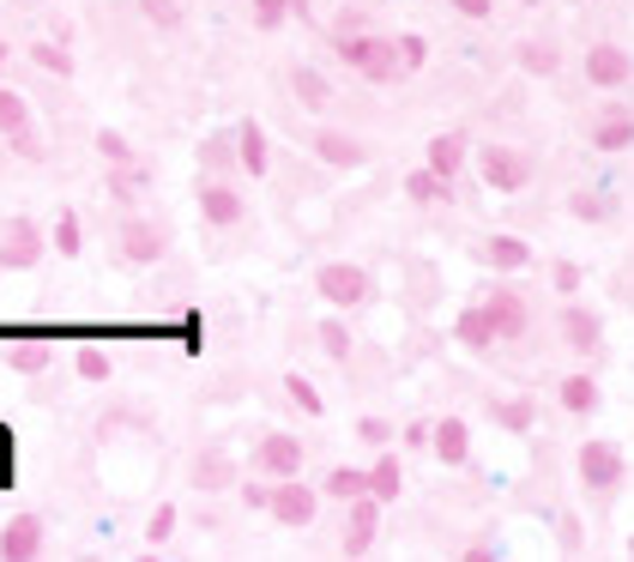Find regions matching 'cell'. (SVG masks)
<instances>
[{
    "label": "cell",
    "mask_w": 634,
    "mask_h": 562,
    "mask_svg": "<svg viewBox=\"0 0 634 562\" xmlns=\"http://www.w3.org/2000/svg\"><path fill=\"white\" fill-rule=\"evenodd\" d=\"M315 297L327 303V309L357 315V309L374 303V273L362 261H320L315 266Z\"/></svg>",
    "instance_id": "obj_5"
},
{
    "label": "cell",
    "mask_w": 634,
    "mask_h": 562,
    "mask_svg": "<svg viewBox=\"0 0 634 562\" xmlns=\"http://www.w3.org/2000/svg\"><path fill=\"white\" fill-rule=\"evenodd\" d=\"M369 490L381 496V502H399V490H405V466H399V454H393V448H374Z\"/></svg>",
    "instance_id": "obj_33"
},
{
    "label": "cell",
    "mask_w": 634,
    "mask_h": 562,
    "mask_svg": "<svg viewBox=\"0 0 634 562\" xmlns=\"http://www.w3.org/2000/svg\"><path fill=\"white\" fill-rule=\"evenodd\" d=\"M580 73H587V85H599V92H616V85L634 79V55L616 43H592L587 55H580Z\"/></svg>",
    "instance_id": "obj_15"
},
{
    "label": "cell",
    "mask_w": 634,
    "mask_h": 562,
    "mask_svg": "<svg viewBox=\"0 0 634 562\" xmlns=\"http://www.w3.org/2000/svg\"><path fill=\"white\" fill-rule=\"evenodd\" d=\"M562 551H580V527H574V515H562Z\"/></svg>",
    "instance_id": "obj_51"
},
{
    "label": "cell",
    "mask_w": 634,
    "mask_h": 562,
    "mask_svg": "<svg viewBox=\"0 0 634 562\" xmlns=\"http://www.w3.org/2000/svg\"><path fill=\"white\" fill-rule=\"evenodd\" d=\"M176 230L158 219V212L146 206H115L109 219V261L115 266H134V273H146V266H158L163 254H170Z\"/></svg>",
    "instance_id": "obj_1"
},
{
    "label": "cell",
    "mask_w": 634,
    "mask_h": 562,
    "mask_svg": "<svg viewBox=\"0 0 634 562\" xmlns=\"http://www.w3.org/2000/svg\"><path fill=\"white\" fill-rule=\"evenodd\" d=\"M580 484H587V496H616V484H623V448L616 442H604V436H592L587 448H580Z\"/></svg>",
    "instance_id": "obj_13"
},
{
    "label": "cell",
    "mask_w": 634,
    "mask_h": 562,
    "mask_svg": "<svg viewBox=\"0 0 634 562\" xmlns=\"http://www.w3.org/2000/svg\"><path fill=\"white\" fill-rule=\"evenodd\" d=\"M332 31H374V24H369V12H362V7H345L339 19L327 24V36H332Z\"/></svg>",
    "instance_id": "obj_48"
},
{
    "label": "cell",
    "mask_w": 634,
    "mask_h": 562,
    "mask_svg": "<svg viewBox=\"0 0 634 562\" xmlns=\"http://www.w3.org/2000/svg\"><path fill=\"white\" fill-rule=\"evenodd\" d=\"M73 375H80L85 388H103V381L115 375L109 351H97V344H80V351H73Z\"/></svg>",
    "instance_id": "obj_43"
},
{
    "label": "cell",
    "mask_w": 634,
    "mask_h": 562,
    "mask_svg": "<svg viewBox=\"0 0 634 562\" xmlns=\"http://www.w3.org/2000/svg\"><path fill=\"white\" fill-rule=\"evenodd\" d=\"M31 121H36V115H31V97L12 92V85L0 79V139H12L19 127H31Z\"/></svg>",
    "instance_id": "obj_38"
},
{
    "label": "cell",
    "mask_w": 634,
    "mask_h": 562,
    "mask_svg": "<svg viewBox=\"0 0 634 562\" xmlns=\"http://www.w3.org/2000/svg\"><path fill=\"white\" fill-rule=\"evenodd\" d=\"M520 7H538V0H520Z\"/></svg>",
    "instance_id": "obj_53"
},
{
    "label": "cell",
    "mask_w": 634,
    "mask_h": 562,
    "mask_svg": "<svg viewBox=\"0 0 634 562\" xmlns=\"http://www.w3.org/2000/svg\"><path fill=\"white\" fill-rule=\"evenodd\" d=\"M568 212H574V219H587V224H604V219L616 212V200H611V194H592V188H587V194L568 200Z\"/></svg>",
    "instance_id": "obj_44"
},
{
    "label": "cell",
    "mask_w": 634,
    "mask_h": 562,
    "mask_svg": "<svg viewBox=\"0 0 634 562\" xmlns=\"http://www.w3.org/2000/svg\"><path fill=\"white\" fill-rule=\"evenodd\" d=\"M193 170H212V176H242V146H236V127H212V134L193 146Z\"/></svg>",
    "instance_id": "obj_18"
},
{
    "label": "cell",
    "mask_w": 634,
    "mask_h": 562,
    "mask_svg": "<svg viewBox=\"0 0 634 562\" xmlns=\"http://www.w3.org/2000/svg\"><path fill=\"white\" fill-rule=\"evenodd\" d=\"M320 496H332V502L369 496V466H327L320 471Z\"/></svg>",
    "instance_id": "obj_32"
},
{
    "label": "cell",
    "mask_w": 634,
    "mask_h": 562,
    "mask_svg": "<svg viewBox=\"0 0 634 562\" xmlns=\"http://www.w3.org/2000/svg\"><path fill=\"white\" fill-rule=\"evenodd\" d=\"M538 158L526 146H477V176H484V188H496V194H520L526 182H532Z\"/></svg>",
    "instance_id": "obj_11"
},
{
    "label": "cell",
    "mask_w": 634,
    "mask_h": 562,
    "mask_svg": "<svg viewBox=\"0 0 634 562\" xmlns=\"http://www.w3.org/2000/svg\"><path fill=\"white\" fill-rule=\"evenodd\" d=\"M430 454L442 459V466H465V459H472V430H465L459 417H435V430H430Z\"/></svg>",
    "instance_id": "obj_26"
},
{
    "label": "cell",
    "mask_w": 634,
    "mask_h": 562,
    "mask_svg": "<svg viewBox=\"0 0 634 562\" xmlns=\"http://www.w3.org/2000/svg\"><path fill=\"white\" fill-rule=\"evenodd\" d=\"M327 49H332L339 67H351L357 79H369V85H399V79H405L399 36H387V31H332Z\"/></svg>",
    "instance_id": "obj_2"
},
{
    "label": "cell",
    "mask_w": 634,
    "mask_h": 562,
    "mask_svg": "<svg viewBox=\"0 0 634 562\" xmlns=\"http://www.w3.org/2000/svg\"><path fill=\"white\" fill-rule=\"evenodd\" d=\"M236 146H242V176H249V182H266L272 176V139H266V127L254 121V115L236 121Z\"/></svg>",
    "instance_id": "obj_21"
},
{
    "label": "cell",
    "mask_w": 634,
    "mask_h": 562,
    "mask_svg": "<svg viewBox=\"0 0 634 562\" xmlns=\"http://www.w3.org/2000/svg\"><path fill=\"white\" fill-rule=\"evenodd\" d=\"M562 412H574V417L599 412V381H592V375H568L562 381Z\"/></svg>",
    "instance_id": "obj_41"
},
{
    "label": "cell",
    "mask_w": 634,
    "mask_h": 562,
    "mask_svg": "<svg viewBox=\"0 0 634 562\" xmlns=\"http://www.w3.org/2000/svg\"><path fill=\"white\" fill-rule=\"evenodd\" d=\"M550 278H556V290H562V297H574V290H580V266L574 261H556Z\"/></svg>",
    "instance_id": "obj_49"
},
{
    "label": "cell",
    "mask_w": 634,
    "mask_h": 562,
    "mask_svg": "<svg viewBox=\"0 0 634 562\" xmlns=\"http://www.w3.org/2000/svg\"><path fill=\"white\" fill-rule=\"evenodd\" d=\"M91 146H97L103 163H139V158H146V151L121 134V127H97V134H91Z\"/></svg>",
    "instance_id": "obj_37"
},
{
    "label": "cell",
    "mask_w": 634,
    "mask_h": 562,
    "mask_svg": "<svg viewBox=\"0 0 634 562\" xmlns=\"http://www.w3.org/2000/svg\"><path fill=\"white\" fill-rule=\"evenodd\" d=\"M315 344H320V357H327V363L351 369V357H357V333H351V321H345V309L320 315V321H315Z\"/></svg>",
    "instance_id": "obj_22"
},
{
    "label": "cell",
    "mask_w": 634,
    "mask_h": 562,
    "mask_svg": "<svg viewBox=\"0 0 634 562\" xmlns=\"http://www.w3.org/2000/svg\"><path fill=\"white\" fill-rule=\"evenodd\" d=\"M303 459H308L303 436H290V430H254L249 471H261V478H303Z\"/></svg>",
    "instance_id": "obj_9"
},
{
    "label": "cell",
    "mask_w": 634,
    "mask_h": 562,
    "mask_svg": "<svg viewBox=\"0 0 634 562\" xmlns=\"http://www.w3.org/2000/svg\"><path fill=\"white\" fill-rule=\"evenodd\" d=\"M49 242H55L61 261H80V254H85V212L80 206H61L55 224H49Z\"/></svg>",
    "instance_id": "obj_28"
},
{
    "label": "cell",
    "mask_w": 634,
    "mask_h": 562,
    "mask_svg": "<svg viewBox=\"0 0 634 562\" xmlns=\"http://www.w3.org/2000/svg\"><path fill=\"white\" fill-rule=\"evenodd\" d=\"M24 61H31L43 79H55V85L80 79V55H73L67 36H31V43H24Z\"/></svg>",
    "instance_id": "obj_17"
},
{
    "label": "cell",
    "mask_w": 634,
    "mask_h": 562,
    "mask_svg": "<svg viewBox=\"0 0 634 562\" xmlns=\"http://www.w3.org/2000/svg\"><path fill=\"white\" fill-rule=\"evenodd\" d=\"M0 146H7L12 151V158H19V163H36V170H43V163L49 158H55V146H49V134H43V127H19V134H12V139H0Z\"/></svg>",
    "instance_id": "obj_34"
},
{
    "label": "cell",
    "mask_w": 634,
    "mask_h": 562,
    "mask_svg": "<svg viewBox=\"0 0 634 562\" xmlns=\"http://www.w3.org/2000/svg\"><path fill=\"white\" fill-rule=\"evenodd\" d=\"M181 478H188V490H193V496H236L242 466H236V454H230L224 442H205V448H193V454H188Z\"/></svg>",
    "instance_id": "obj_7"
},
{
    "label": "cell",
    "mask_w": 634,
    "mask_h": 562,
    "mask_svg": "<svg viewBox=\"0 0 634 562\" xmlns=\"http://www.w3.org/2000/svg\"><path fill=\"white\" fill-rule=\"evenodd\" d=\"M236 502L249 508V515H266V502H272V478H261V471H254V478H242V484H236Z\"/></svg>",
    "instance_id": "obj_45"
},
{
    "label": "cell",
    "mask_w": 634,
    "mask_h": 562,
    "mask_svg": "<svg viewBox=\"0 0 634 562\" xmlns=\"http://www.w3.org/2000/svg\"><path fill=\"white\" fill-rule=\"evenodd\" d=\"M405 200H411V206H442V200H453V176L423 163V170L405 176Z\"/></svg>",
    "instance_id": "obj_30"
},
{
    "label": "cell",
    "mask_w": 634,
    "mask_h": 562,
    "mask_svg": "<svg viewBox=\"0 0 634 562\" xmlns=\"http://www.w3.org/2000/svg\"><path fill=\"white\" fill-rule=\"evenodd\" d=\"M514 61H520V73H532V79H550V73H562V49H556L550 36H526V43L514 49Z\"/></svg>",
    "instance_id": "obj_29"
},
{
    "label": "cell",
    "mask_w": 634,
    "mask_h": 562,
    "mask_svg": "<svg viewBox=\"0 0 634 562\" xmlns=\"http://www.w3.org/2000/svg\"><path fill=\"white\" fill-rule=\"evenodd\" d=\"M381 515H387V502L381 496H351L345 502V527H339V556H369L374 551V539H381Z\"/></svg>",
    "instance_id": "obj_12"
},
{
    "label": "cell",
    "mask_w": 634,
    "mask_h": 562,
    "mask_svg": "<svg viewBox=\"0 0 634 562\" xmlns=\"http://www.w3.org/2000/svg\"><path fill=\"white\" fill-rule=\"evenodd\" d=\"M176 532H181V502H158V508L146 515V544H151V551H163Z\"/></svg>",
    "instance_id": "obj_40"
},
{
    "label": "cell",
    "mask_w": 634,
    "mask_h": 562,
    "mask_svg": "<svg viewBox=\"0 0 634 562\" xmlns=\"http://www.w3.org/2000/svg\"><path fill=\"white\" fill-rule=\"evenodd\" d=\"M43 551H49L43 515H12L7 527H0V562H36Z\"/></svg>",
    "instance_id": "obj_16"
},
{
    "label": "cell",
    "mask_w": 634,
    "mask_h": 562,
    "mask_svg": "<svg viewBox=\"0 0 634 562\" xmlns=\"http://www.w3.org/2000/svg\"><path fill=\"white\" fill-rule=\"evenodd\" d=\"M453 339H459L465 351H477V357H484L489 344L501 339V327H496V315H489L484 303H472V309H459V321H453Z\"/></svg>",
    "instance_id": "obj_24"
},
{
    "label": "cell",
    "mask_w": 634,
    "mask_h": 562,
    "mask_svg": "<svg viewBox=\"0 0 634 562\" xmlns=\"http://www.w3.org/2000/svg\"><path fill=\"white\" fill-rule=\"evenodd\" d=\"M587 139H592L599 151H628V146H634V115H628L623 104H604L599 115H592Z\"/></svg>",
    "instance_id": "obj_23"
},
{
    "label": "cell",
    "mask_w": 634,
    "mask_h": 562,
    "mask_svg": "<svg viewBox=\"0 0 634 562\" xmlns=\"http://www.w3.org/2000/svg\"><path fill=\"white\" fill-rule=\"evenodd\" d=\"M303 151L320 163V170H339V176H351V170H369L374 163V146L362 134H351V127H339V121H320V127H308L303 134Z\"/></svg>",
    "instance_id": "obj_4"
},
{
    "label": "cell",
    "mask_w": 634,
    "mask_h": 562,
    "mask_svg": "<svg viewBox=\"0 0 634 562\" xmlns=\"http://www.w3.org/2000/svg\"><path fill=\"white\" fill-rule=\"evenodd\" d=\"M628 556H634V539H628Z\"/></svg>",
    "instance_id": "obj_54"
},
{
    "label": "cell",
    "mask_w": 634,
    "mask_h": 562,
    "mask_svg": "<svg viewBox=\"0 0 634 562\" xmlns=\"http://www.w3.org/2000/svg\"><path fill=\"white\" fill-rule=\"evenodd\" d=\"M465 158H472V139H465V134H435L430 151H423V163H430V170H442V176H459Z\"/></svg>",
    "instance_id": "obj_31"
},
{
    "label": "cell",
    "mask_w": 634,
    "mask_h": 562,
    "mask_svg": "<svg viewBox=\"0 0 634 562\" xmlns=\"http://www.w3.org/2000/svg\"><path fill=\"white\" fill-rule=\"evenodd\" d=\"M453 12H459V19H489V12H496V0H447Z\"/></svg>",
    "instance_id": "obj_50"
},
{
    "label": "cell",
    "mask_w": 634,
    "mask_h": 562,
    "mask_svg": "<svg viewBox=\"0 0 634 562\" xmlns=\"http://www.w3.org/2000/svg\"><path fill=\"white\" fill-rule=\"evenodd\" d=\"M556 333H562V344L568 351H580V357H592L604 344V327H599V315L592 309H580L574 297L562 303V315H556Z\"/></svg>",
    "instance_id": "obj_20"
},
{
    "label": "cell",
    "mask_w": 634,
    "mask_h": 562,
    "mask_svg": "<svg viewBox=\"0 0 634 562\" xmlns=\"http://www.w3.org/2000/svg\"><path fill=\"white\" fill-rule=\"evenodd\" d=\"M7 61H12V43L0 36V79H7Z\"/></svg>",
    "instance_id": "obj_52"
},
{
    "label": "cell",
    "mask_w": 634,
    "mask_h": 562,
    "mask_svg": "<svg viewBox=\"0 0 634 562\" xmlns=\"http://www.w3.org/2000/svg\"><path fill=\"white\" fill-rule=\"evenodd\" d=\"M0 36H7V31H0Z\"/></svg>",
    "instance_id": "obj_55"
},
{
    "label": "cell",
    "mask_w": 634,
    "mask_h": 562,
    "mask_svg": "<svg viewBox=\"0 0 634 562\" xmlns=\"http://www.w3.org/2000/svg\"><path fill=\"white\" fill-rule=\"evenodd\" d=\"M278 92H284V104H296L303 115H320V121L339 109V85H332L320 67H308V61H290V67H278Z\"/></svg>",
    "instance_id": "obj_8"
},
{
    "label": "cell",
    "mask_w": 634,
    "mask_h": 562,
    "mask_svg": "<svg viewBox=\"0 0 634 562\" xmlns=\"http://www.w3.org/2000/svg\"><path fill=\"white\" fill-rule=\"evenodd\" d=\"M134 12L151 24V31H163V36H176L181 24H188V7H181V0H134Z\"/></svg>",
    "instance_id": "obj_35"
},
{
    "label": "cell",
    "mask_w": 634,
    "mask_h": 562,
    "mask_svg": "<svg viewBox=\"0 0 634 562\" xmlns=\"http://www.w3.org/2000/svg\"><path fill=\"white\" fill-rule=\"evenodd\" d=\"M290 19H296V0H249V24L261 36H278Z\"/></svg>",
    "instance_id": "obj_36"
},
{
    "label": "cell",
    "mask_w": 634,
    "mask_h": 562,
    "mask_svg": "<svg viewBox=\"0 0 634 562\" xmlns=\"http://www.w3.org/2000/svg\"><path fill=\"white\" fill-rule=\"evenodd\" d=\"M489 417H496L501 430H514V436H526V430L538 424V405L532 400H489Z\"/></svg>",
    "instance_id": "obj_42"
},
{
    "label": "cell",
    "mask_w": 634,
    "mask_h": 562,
    "mask_svg": "<svg viewBox=\"0 0 634 562\" xmlns=\"http://www.w3.org/2000/svg\"><path fill=\"white\" fill-rule=\"evenodd\" d=\"M320 515V484H303V478H272V502H266V520L284 532H308Z\"/></svg>",
    "instance_id": "obj_10"
},
{
    "label": "cell",
    "mask_w": 634,
    "mask_h": 562,
    "mask_svg": "<svg viewBox=\"0 0 634 562\" xmlns=\"http://www.w3.org/2000/svg\"><path fill=\"white\" fill-rule=\"evenodd\" d=\"M0 363L12 369V375H49V369H55V344L49 339H19V344H7V357H0Z\"/></svg>",
    "instance_id": "obj_27"
},
{
    "label": "cell",
    "mask_w": 634,
    "mask_h": 562,
    "mask_svg": "<svg viewBox=\"0 0 634 562\" xmlns=\"http://www.w3.org/2000/svg\"><path fill=\"white\" fill-rule=\"evenodd\" d=\"M151 182H158V163L139 158V163H103V194L115 200V206H146Z\"/></svg>",
    "instance_id": "obj_14"
},
{
    "label": "cell",
    "mask_w": 634,
    "mask_h": 562,
    "mask_svg": "<svg viewBox=\"0 0 634 562\" xmlns=\"http://www.w3.org/2000/svg\"><path fill=\"white\" fill-rule=\"evenodd\" d=\"M399 61H405V79H411V73H418L423 61H430V43H423L418 31H405V36H399Z\"/></svg>",
    "instance_id": "obj_47"
},
{
    "label": "cell",
    "mask_w": 634,
    "mask_h": 562,
    "mask_svg": "<svg viewBox=\"0 0 634 562\" xmlns=\"http://www.w3.org/2000/svg\"><path fill=\"white\" fill-rule=\"evenodd\" d=\"M193 212H200V224L218 230V236H236V230L254 224V206H249V194H242V176L193 170Z\"/></svg>",
    "instance_id": "obj_3"
},
{
    "label": "cell",
    "mask_w": 634,
    "mask_h": 562,
    "mask_svg": "<svg viewBox=\"0 0 634 562\" xmlns=\"http://www.w3.org/2000/svg\"><path fill=\"white\" fill-rule=\"evenodd\" d=\"M477 261L496 266V273H526V266H532V242H520V236H484V242H477Z\"/></svg>",
    "instance_id": "obj_25"
},
{
    "label": "cell",
    "mask_w": 634,
    "mask_h": 562,
    "mask_svg": "<svg viewBox=\"0 0 634 562\" xmlns=\"http://www.w3.org/2000/svg\"><path fill=\"white\" fill-rule=\"evenodd\" d=\"M484 309L496 315L501 339H526V327H532V303H526L514 285H489L484 290Z\"/></svg>",
    "instance_id": "obj_19"
},
{
    "label": "cell",
    "mask_w": 634,
    "mask_h": 562,
    "mask_svg": "<svg viewBox=\"0 0 634 562\" xmlns=\"http://www.w3.org/2000/svg\"><path fill=\"white\" fill-rule=\"evenodd\" d=\"M49 248L55 242H49V230L31 212H7L0 219V273H31V266H43Z\"/></svg>",
    "instance_id": "obj_6"
},
{
    "label": "cell",
    "mask_w": 634,
    "mask_h": 562,
    "mask_svg": "<svg viewBox=\"0 0 634 562\" xmlns=\"http://www.w3.org/2000/svg\"><path fill=\"white\" fill-rule=\"evenodd\" d=\"M278 388H284V400H290L303 417H327V400H320V388H315L308 375H296V369H290V375H284Z\"/></svg>",
    "instance_id": "obj_39"
},
{
    "label": "cell",
    "mask_w": 634,
    "mask_h": 562,
    "mask_svg": "<svg viewBox=\"0 0 634 562\" xmlns=\"http://www.w3.org/2000/svg\"><path fill=\"white\" fill-rule=\"evenodd\" d=\"M393 436H399V430L393 424H387V417H357V442H362V448H393Z\"/></svg>",
    "instance_id": "obj_46"
}]
</instances>
